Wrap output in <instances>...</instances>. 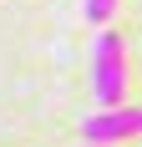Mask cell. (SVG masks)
<instances>
[{"instance_id": "2", "label": "cell", "mask_w": 142, "mask_h": 147, "mask_svg": "<svg viewBox=\"0 0 142 147\" xmlns=\"http://www.w3.org/2000/svg\"><path fill=\"white\" fill-rule=\"evenodd\" d=\"M142 132V107L137 102H122V107H101L81 122V142H122V137H137Z\"/></svg>"}, {"instance_id": "3", "label": "cell", "mask_w": 142, "mask_h": 147, "mask_svg": "<svg viewBox=\"0 0 142 147\" xmlns=\"http://www.w3.org/2000/svg\"><path fill=\"white\" fill-rule=\"evenodd\" d=\"M117 10V0H81V20H91V26H107Z\"/></svg>"}, {"instance_id": "4", "label": "cell", "mask_w": 142, "mask_h": 147, "mask_svg": "<svg viewBox=\"0 0 142 147\" xmlns=\"http://www.w3.org/2000/svg\"><path fill=\"white\" fill-rule=\"evenodd\" d=\"M81 147H112V142H81Z\"/></svg>"}, {"instance_id": "1", "label": "cell", "mask_w": 142, "mask_h": 147, "mask_svg": "<svg viewBox=\"0 0 142 147\" xmlns=\"http://www.w3.org/2000/svg\"><path fill=\"white\" fill-rule=\"evenodd\" d=\"M91 91H97L101 107H122L127 102V46L107 26L91 41Z\"/></svg>"}]
</instances>
